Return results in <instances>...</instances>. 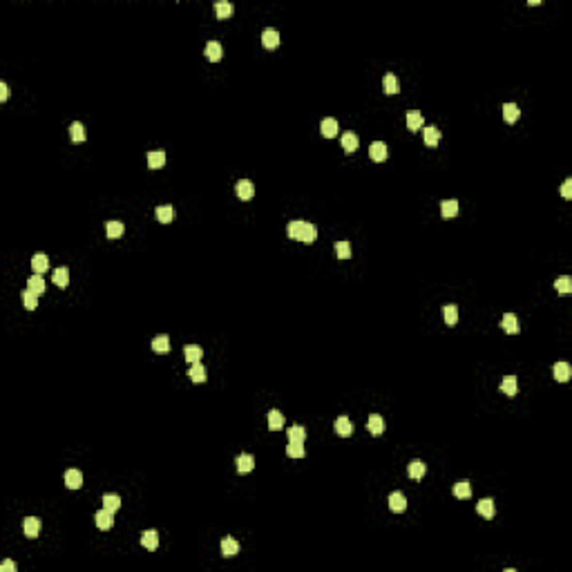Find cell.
Masks as SVG:
<instances>
[{"label": "cell", "mask_w": 572, "mask_h": 572, "mask_svg": "<svg viewBox=\"0 0 572 572\" xmlns=\"http://www.w3.org/2000/svg\"><path fill=\"white\" fill-rule=\"evenodd\" d=\"M291 239H297V242H315L318 237V228L309 221H291L289 228H286Z\"/></svg>", "instance_id": "1"}, {"label": "cell", "mask_w": 572, "mask_h": 572, "mask_svg": "<svg viewBox=\"0 0 572 572\" xmlns=\"http://www.w3.org/2000/svg\"><path fill=\"white\" fill-rule=\"evenodd\" d=\"M476 512H479L483 519H494V514H496L494 501H492V498H480V501L476 503Z\"/></svg>", "instance_id": "2"}, {"label": "cell", "mask_w": 572, "mask_h": 572, "mask_svg": "<svg viewBox=\"0 0 572 572\" xmlns=\"http://www.w3.org/2000/svg\"><path fill=\"white\" fill-rule=\"evenodd\" d=\"M387 155H389V150H387V145L382 143V141H373V143L369 145V156L373 159V161H385L387 159Z\"/></svg>", "instance_id": "3"}, {"label": "cell", "mask_w": 572, "mask_h": 572, "mask_svg": "<svg viewBox=\"0 0 572 572\" xmlns=\"http://www.w3.org/2000/svg\"><path fill=\"white\" fill-rule=\"evenodd\" d=\"M389 508L391 512H405L407 510V498L402 492H391L389 494Z\"/></svg>", "instance_id": "4"}, {"label": "cell", "mask_w": 572, "mask_h": 572, "mask_svg": "<svg viewBox=\"0 0 572 572\" xmlns=\"http://www.w3.org/2000/svg\"><path fill=\"white\" fill-rule=\"evenodd\" d=\"M237 197L242 199V201H250L255 197V186H253V181H248V179H242L237 184Z\"/></svg>", "instance_id": "5"}, {"label": "cell", "mask_w": 572, "mask_h": 572, "mask_svg": "<svg viewBox=\"0 0 572 572\" xmlns=\"http://www.w3.org/2000/svg\"><path fill=\"white\" fill-rule=\"evenodd\" d=\"M23 530L29 539H36L38 532H41V519H38V516H27L23 523Z\"/></svg>", "instance_id": "6"}, {"label": "cell", "mask_w": 572, "mask_h": 572, "mask_svg": "<svg viewBox=\"0 0 572 572\" xmlns=\"http://www.w3.org/2000/svg\"><path fill=\"white\" fill-rule=\"evenodd\" d=\"M552 376H555V380L559 382H568L572 376V369L568 362H557L555 367H552Z\"/></svg>", "instance_id": "7"}, {"label": "cell", "mask_w": 572, "mask_h": 572, "mask_svg": "<svg viewBox=\"0 0 572 572\" xmlns=\"http://www.w3.org/2000/svg\"><path fill=\"white\" fill-rule=\"evenodd\" d=\"M501 326L505 331H508L510 335H514V333H519L521 331V324H519V318H516L514 313H505L503 315V322H501Z\"/></svg>", "instance_id": "8"}, {"label": "cell", "mask_w": 572, "mask_h": 572, "mask_svg": "<svg viewBox=\"0 0 572 572\" xmlns=\"http://www.w3.org/2000/svg\"><path fill=\"white\" fill-rule=\"evenodd\" d=\"M340 143H342V148H344V152H356L358 150V145H360V141H358V134L356 132H344L342 134V139H340Z\"/></svg>", "instance_id": "9"}, {"label": "cell", "mask_w": 572, "mask_h": 572, "mask_svg": "<svg viewBox=\"0 0 572 572\" xmlns=\"http://www.w3.org/2000/svg\"><path fill=\"white\" fill-rule=\"evenodd\" d=\"M320 130H322V137H326V139H333V137H338V130H340V125H338V121L335 119H324L322 123H320Z\"/></svg>", "instance_id": "10"}, {"label": "cell", "mask_w": 572, "mask_h": 572, "mask_svg": "<svg viewBox=\"0 0 572 572\" xmlns=\"http://www.w3.org/2000/svg\"><path fill=\"white\" fill-rule=\"evenodd\" d=\"M262 45H264L266 49H275V47L279 45V34L275 29H264V31H262Z\"/></svg>", "instance_id": "11"}, {"label": "cell", "mask_w": 572, "mask_h": 572, "mask_svg": "<svg viewBox=\"0 0 572 572\" xmlns=\"http://www.w3.org/2000/svg\"><path fill=\"white\" fill-rule=\"evenodd\" d=\"M141 545H143L145 550H156L159 548V534H156L155 530H145L143 534H141Z\"/></svg>", "instance_id": "12"}, {"label": "cell", "mask_w": 572, "mask_h": 572, "mask_svg": "<svg viewBox=\"0 0 572 572\" xmlns=\"http://www.w3.org/2000/svg\"><path fill=\"white\" fill-rule=\"evenodd\" d=\"M65 485L70 487V490H78V487L83 485V474L78 469H67V472H65Z\"/></svg>", "instance_id": "13"}, {"label": "cell", "mask_w": 572, "mask_h": 572, "mask_svg": "<svg viewBox=\"0 0 572 572\" xmlns=\"http://www.w3.org/2000/svg\"><path fill=\"white\" fill-rule=\"evenodd\" d=\"M96 527L98 530H110L112 526H114V519H112V512H108V510H101V512H96Z\"/></svg>", "instance_id": "14"}, {"label": "cell", "mask_w": 572, "mask_h": 572, "mask_svg": "<svg viewBox=\"0 0 572 572\" xmlns=\"http://www.w3.org/2000/svg\"><path fill=\"white\" fill-rule=\"evenodd\" d=\"M422 134H425V143L429 145V148H436L440 141V130L436 125H427L425 130H422Z\"/></svg>", "instance_id": "15"}, {"label": "cell", "mask_w": 572, "mask_h": 572, "mask_svg": "<svg viewBox=\"0 0 572 572\" xmlns=\"http://www.w3.org/2000/svg\"><path fill=\"white\" fill-rule=\"evenodd\" d=\"M253 469H255V458L250 456V454H242V456L237 458V472L239 474H248Z\"/></svg>", "instance_id": "16"}, {"label": "cell", "mask_w": 572, "mask_h": 572, "mask_svg": "<svg viewBox=\"0 0 572 572\" xmlns=\"http://www.w3.org/2000/svg\"><path fill=\"white\" fill-rule=\"evenodd\" d=\"M501 391L505 393V396H516V391H519V382H516V378L514 376H505L503 378V382H501Z\"/></svg>", "instance_id": "17"}, {"label": "cell", "mask_w": 572, "mask_h": 572, "mask_svg": "<svg viewBox=\"0 0 572 572\" xmlns=\"http://www.w3.org/2000/svg\"><path fill=\"white\" fill-rule=\"evenodd\" d=\"M367 429H369L373 436H380V433L385 432V420H382V416H378V414H371L369 422H367Z\"/></svg>", "instance_id": "18"}, {"label": "cell", "mask_w": 572, "mask_h": 572, "mask_svg": "<svg viewBox=\"0 0 572 572\" xmlns=\"http://www.w3.org/2000/svg\"><path fill=\"white\" fill-rule=\"evenodd\" d=\"M335 432H338V436H351L353 433V425H351V420H349L347 416H340L338 420H335Z\"/></svg>", "instance_id": "19"}, {"label": "cell", "mask_w": 572, "mask_h": 572, "mask_svg": "<svg viewBox=\"0 0 572 572\" xmlns=\"http://www.w3.org/2000/svg\"><path fill=\"white\" fill-rule=\"evenodd\" d=\"M27 291H31V293H36V295H43V291H45V279H43L38 273H34V275L27 279Z\"/></svg>", "instance_id": "20"}, {"label": "cell", "mask_w": 572, "mask_h": 572, "mask_svg": "<svg viewBox=\"0 0 572 572\" xmlns=\"http://www.w3.org/2000/svg\"><path fill=\"white\" fill-rule=\"evenodd\" d=\"M425 472H427V467H425V463L422 461H411L409 467H407V474H409V479H414V480L422 479Z\"/></svg>", "instance_id": "21"}, {"label": "cell", "mask_w": 572, "mask_h": 572, "mask_svg": "<svg viewBox=\"0 0 572 572\" xmlns=\"http://www.w3.org/2000/svg\"><path fill=\"white\" fill-rule=\"evenodd\" d=\"M519 116H521V110H519V105L516 103H505L503 105V119H505L508 123L519 121Z\"/></svg>", "instance_id": "22"}, {"label": "cell", "mask_w": 572, "mask_h": 572, "mask_svg": "<svg viewBox=\"0 0 572 572\" xmlns=\"http://www.w3.org/2000/svg\"><path fill=\"white\" fill-rule=\"evenodd\" d=\"M440 213H443V217H445V219L456 217V215H458V201H456V199H447V201H443V203H440Z\"/></svg>", "instance_id": "23"}, {"label": "cell", "mask_w": 572, "mask_h": 572, "mask_svg": "<svg viewBox=\"0 0 572 572\" xmlns=\"http://www.w3.org/2000/svg\"><path fill=\"white\" fill-rule=\"evenodd\" d=\"M237 552H239V543L232 537H226L224 541H221V555L224 557H235Z\"/></svg>", "instance_id": "24"}, {"label": "cell", "mask_w": 572, "mask_h": 572, "mask_svg": "<svg viewBox=\"0 0 572 572\" xmlns=\"http://www.w3.org/2000/svg\"><path fill=\"white\" fill-rule=\"evenodd\" d=\"M407 127H409L411 132H416V130H420L422 127V114L418 110L407 112Z\"/></svg>", "instance_id": "25"}, {"label": "cell", "mask_w": 572, "mask_h": 572, "mask_svg": "<svg viewBox=\"0 0 572 572\" xmlns=\"http://www.w3.org/2000/svg\"><path fill=\"white\" fill-rule=\"evenodd\" d=\"M206 56H208V61H213V63L221 61L224 52H221V45H219V43H217V41H210L208 45H206Z\"/></svg>", "instance_id": "26"}, {"label": "cell", "mask_w": 572, "mask_h": 572, "mask_svg": "<svg viewBox=\"0 0 572 572\" xmlns=\"http://www.w3.org/2000/svg\"><path fill=\"white\" fill-rule=\"evenodd\" d=\"M54 284H56L58 289H65V286L70 284V271H67L65 266H61V268L54 271Z\"/></svg>", "instance_id": "27"}, {"label": "cell", "mask_w": 572, "mask_h": 572, "mask_svg": "<svg viewBox=\"0 0 572 572\" xmlns=\"http://www.w3.org/2000/svg\"><path fill=\"white\" fill-rule=\"evenodd\" d=\"M148 166L152 168V170H156V168H163L166 166V152L163 150H155L148 155Z\"/></svg>", "instance_id": "28"}, {"label": "cell", "mask_w": 572, "mask_h": 572, "mask_svg": "<svg viewBox=\"0 0 572 572\" xmlns=\"http://www.w3.org/2000/svg\"><path fill=\"white\" fill-rule=\"evenodd\" d=\"M215 14H217L219 20H226V18L232 16V5L226 2V0H219V2H215Z\"/></svg>", "instance_id": "29"}, {"label": "cell", "mask_w": 572, "mask_h": 572, "mask_svg": "<svg viewBox=\"0 0 572 572\" xmlns=\"http://www.w3.org/2000/svg\"><path fill=\"white\" fill-rule=\"evenodd\" d=\"M31 268H34V273L43 275V273L49 268V260H47V255H34V257H31Z\"/></svg>", "instance_id": "30"}, {"label": "cell", "mask_w": 572, "mask_h": 572, "mask_svg": "<svg viewBox=\"0 0 572 572\" xmlns=\"http://www.w3.org/2000/svg\"><path fill=\"white\" fill-rule=\"evenodd\" d=\"M123 231H125V228H123L121 221H108V224H105V235L110 239H119L123 235Z\"/></svg>", "instance_id": "31"}, {"label": "cell", "mask_w": 572, "mask_h": 572, "mask_svg": "<svg viewBox=\"0 0 572 572\" xmlns=\"http://www.w3.org/2000/svg\"><path fill=\"white\" fill-rule=\"evenodd\" d=\"M307 440V429L302 425H293L289 429V443H304Z\"/></svg>", "instance_id": "32"}, {"label": "cell", "mask_w": 572, "mask_h": 572, "mask_svg": "<svg viewBox=\"0 0 572 572\" xmlns=\"http://www.w3.org/2000/svg\"><path fill=\"white\" fill-rule=\"evenodd\" d=\"M70 137H72L74 143H83V141H85V127H83V123H78V121L72 123L70 125Z\"/></svg>", "instance_id": "33"}, {"label": "cell", "mask_w": 572, "mask_h": 572, "mask_svg": "<svg viewBox=\"0 0 572 572\" xmlns=\"http://www.w3.org/2000/svg\"><path fill=\"white\" fill-rule=\"evenodd\" d=\"M155 215H156V219L161 221V224H170L172 217H174V208L172 206H159V208L155 210Z\"/></svg>", "instance_id": "34"}, {"label": "cell", "mask_w": 572, "mask_h": 572, "mask_svg": "<svg viewBox=\"0 0 572 572\" xmlns=\"http://www.w3.org/2000/svg\"><path fill=\"white\" fill-rule=\"evenodd\" d=\"M282 427H284V416L278 409H271L268 411V429L278 432V429H282Z\"/></svg>", "instance_id": "35"}, {"label": "cell", "mask_w": 572, "mask_h": 572, "mask_svg": "<svg viewBox=\"0 0 572 572\" xmlns=\"http://www.w3.org/2000/svg\"><path fill=\"white\" fill-rule=\"evenodd\" d=\"M152 349H155L156 353H168L170 351V338H168V335H156L155 340H152Z\"/></svg>", "instance_id": "36"}, {"label": "cell", "mask_w": 572, "mask_h": 572, "mask_svg": "<svg viewBox=\"0 0 572 572\" xmlns=\"http://www.w3.org/2000/svg\"><path fill=\"white\" fill-rule=\"evenodd\" d=\"M454 496H458V498H469L472 496V485H469V480H458L456 485H454Z\"/></svg>", "instance_id": "37"}, {"label": "cell", "mask_w": 572, "mask_h": 572, "mask_svg": "<svg viewBox=\"0 0 572 572\" xmlns=\"http://www.w3.org/2000/svg\"><path fill=\"white\" fill-rule=\"evenodd\" d=\"M184 353H186V360H188V362H190V364L199 362V360H201V356H203L201 347H197V344H188Z\"/></svg>", "instance_id": "38"}, {"label": "cell", "mask_w": 572, "mask_h": 572, "mask_svg": "<svg viewBox=\"0 0 572 572\" xmlns=\"http://www.w3.org/2000/svg\"><path fill=\"white\" fill-rule=\"evenodd\" d=\"M443 315H445L447 326H454V324L458 322V309L454 307V304H445V307H443Z\"/></svg>", "instance_id": "39"}, {"label": "cell", "mask_w": 572, "mask_h": 572, "mask_svg": "<svg viewBox=\"0 0 572 572\" xmlns=\"http://www.w3.org/2000/svg\"><path fill=\"white\" fill-rule=\"evenodd\" d=\"M103 508L108 510V512H112V514H114L116 510L121 508V498L116 496V494H105V496H103Z\"/></svg>", "instance_id": "40"}, {"label": "cell", "mask_w": 572, "mask_h": 572, "mask_svg": "<svg viewBox=\"0 0 572 572\" xmlns=\"http://www.w3.org/2000/svg\"><path fill=\"white\" fill-rule=\"evenodd\" d=\"M382 85H385V92H387V94H398V92H400V83H398V78H396L393 74H387V76H385Z\"/></svg>", "instance_id": "41"}, {"label": "cell", "mask_w": 572, "mask_h": 572, "mask_svg": "<svg viewBox=\"0 0 572 572\" xmlns=\"http://www.w3.org/2000/svg\"><path fill=\"white\" fill-rule=\"evenodd\" d=\"M286 454H289L291 458H304V456H307L304 443H289V447H286Z\"/></svg>", "instance_id": "42"}, {"label": "cell", "mask_w": 572, "mask_h": 572, "mask_svg": "<svg viewBox=\"0 0 572 572\" xmlns=\"http://www.w3.org/2000/svg\"><path fill=\"white\" fill-rule=\"evenodd\" d=\"M190 380L192 382H203L206 380V369H203L201 362H195L190 367Z\"/></svg>", "instance_id": "43"}, {"label": "cell", "mask_w": 572, "mask_h": 572, "mask_svg": "<svg viewBox=\"0 0 572 572\" xmlns=\"http://www.w3.org/2000/svg\"><path fill=\"white\" fill-rule=\"evenodd\" d=\"M555 289L559 291L561 295H568V293H572V279L568 278V275H563V278H559L555 282Z\"/></svg>", "instance_id": "44"}, {"label": "cell", "mask_w": 572, "mask_h": 572, "mask_svg": "<svg viewBox=\"0 0 572 572\" xmlns=\"http://www.w3.org/2000/svg\"><path fill=\"white\" fill-rule=\"evenodd\" d=\"M333 248L340 260H349V257H351V246H349V242H335Z\"/></svg>", "instance_id": "45"}, {"label": "cell", "mask_w": 572, "mask_h": 572, "mask_svg": "<svg viewBox=\"0 0 572 572\" xmlns=\"http://www.w3.org/2000/svg\"><path fill=\"white\" fill-rule=\"evenodd\" d=\"M23 304H25V309L34 311V309L38 307V295L31 293V291H23Z\"/></svg>", "instance_id": "46"}, {"label": "cell", "mask_w": 572, "mask_h": 572, "mask_svg": "<svg viewBox=\"0 0 572 572\" xmlns=\"http://www.w3.org/2000/svg\"><path fill=\"white\" fill-rule=\"evenodd\" d=\"M561 195L563 199H572V179H566V184L561 186Z\"/></svg>", "instance_id": "47"}, {"label": "cell", "mask_w": 572, "mask_h": 572, "mask_svg": "<svg viewBox=\"0 0 572 572\" xmlns=\"http://www.w3.org/2000/svg\"><path fill=\"white\" fill-rule=\"evenodd\" d=\"M0 570H2V572H14V570H16V563H14V561H9V559H7V561H2V566H0Z\"/></svg>", "instance_id": "48"}, {"label": "cell", "mask_w": 572, "mask_h": 572, "mask_svg": "<svg viewBox=\"0 0 572 572\" xmlns=\"http://www.w3.org/2000/svg\"><path fill=\"white\" fill-rule=\"evenodd\" d=\"M7 96H9V90L5 83H0V101H7Z\"/></svg>", "instance_id": "49"}]
</instances>
